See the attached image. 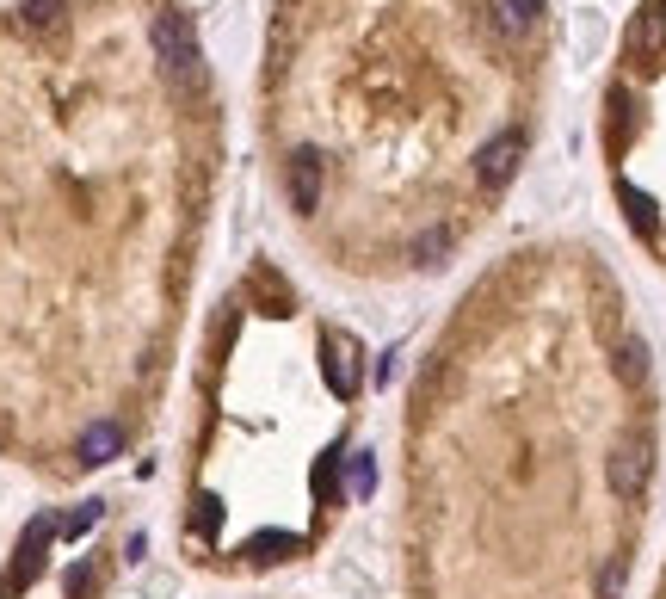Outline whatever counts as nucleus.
I'll use <instances>...</instances> for the list:
<instances>
[{
  "label": "nucleus",
  "mask_w": 666,
  "mask_h": 599,
  "mask_svg": "<svg viewBox=\"0 0 666 599\" xmlns=\"http://www.w3.org/2000/svg\"><path fill=\"white\" fill-rule=\"evenodd\" d=\"M605 272L518 266L438 340L407 427V599H623L636 525L611 464L654 433V352Z\"/></svg>",
  "instance_id": "nucleus-1"
},
{
  "label": "nucleus",
  "mask_w": 666,
  "mask_h": 599,
  "mask_svg": "<svg viewBox=\"0 0 666 599\" xmlns=\"http://www.w3.org/2000/svg\"><path fill=\"white\" fill-rule=\"evenodd\" d=\"M284 198H290V210H296L303 223L327 210V161H321L315 149H296V155L284 161Z\"/></svg>",
  "instance_id": "nucleus-3"
},
{
  "label": "nucleus",
  "mask_w": 666,
  "mask_h": 599,
  "mask_svg": "<svg viewBox=\"0 0 666 599\" xmlns=\"http://www.w3.org/2000/svg\"><path fill=\"white\" fill-rule=\"evenodd\" d=\"M303 303H290L284 346H259L253 291H229L204 352V414L192 439V482L179 507V544L204 569L266 575L315 556L327 519L352 495V445L303 439V383L290 377V334Z\"/></svg>",
  "instance_id": "nucleus-2"
},
{
  "label": "nucleus",
  "mask_w": 666,
  "mask_h": 599,
  "mask_svg": "<svg viewBox=\"0 0 666 599\" xmlns=\"http://www.w3.org/2000/svg\"><path fill=\"white\" fill-rule=\"evenodd\" d=\"M518 161H525V130L488 136V143H481V155H475V186H481V192H500L512 173H518Z\"/></svg>",
  "instance_id": "nucleus-5"
},
{
  "label": "nucleus",
  "mask_w": 666,
  "mask_h": 599,
  "mask_svg": "<svg viewBox=\"0 0 666 599\" xmlns=\"http://www.w3.org/2000/svg\"><path fill=\"white\" fill-rule=\"evenodd\" d=\"M660 599H666V587H660Z\"/></svg>",
  "instance_id": "nucleus-8"
},
{
  "label": "nucleus",
  "mask_w": 666,
  "mask_h": 599,
  "mask_svg": "<svg viewBox=\"0 0 666 599\" xmlns=\"http://www.w3.org/2000/svg\"><path fill=\"white\" fill-rule=\"evenodd\" d=\"M488 13H494V31L518 38V31H531V19L543 13V0H488Z\"/></svg>",
  "instance_id": "nucleus-6"
},
{
  "label": "nucleus",
  "mask_w": 666,
  "mask_h": 599,
  "mask_svg": "<svg viewBox=\"0 0 666 599\" xmlns=\"http://www.w3.org/2000/svg\"><path fill=\"white\" fill-rule=\"evenodd\" d=\"M155 62H161L167 81H198V44H192V25L179 13L155 19Z\"/></svg>",
  "instance_id": "nucleus-4"
},
{
  "label": "nucleus",
  "mask_w": 666,
  "mask_h": 599,
  "mask_svg": "<svg viewBox=\"0 0 666 599\" xmlns=\"http://www.w3.org/2000/svg\"><path fill=\"white\" fill-rule=\"evenodd\" d=\"M19 19H25L31 31H50V25H62V0H25Z\"/></svg>",
  "instance_id": "nucleus-7"
}]
</instances>
